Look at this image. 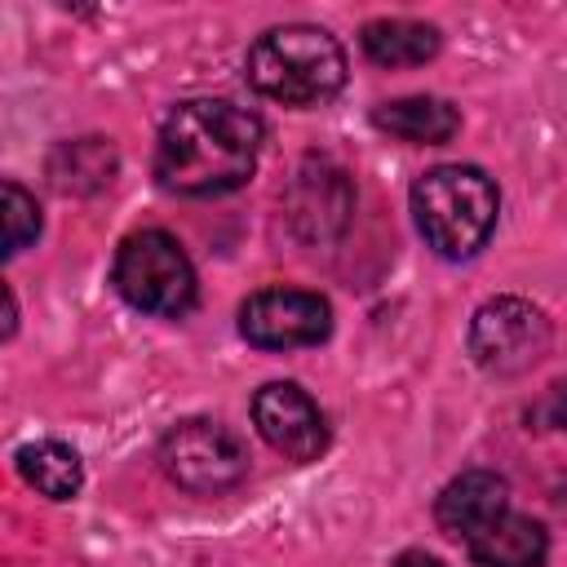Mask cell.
I'll return each instance as SVG.
<instances>
[{
    "label": "cell",
    "mask_w": 567,
    "mask_h": 567,
    "mask_svg": "<svg viewBox=\"0 0 567 567\" xmlns=\"http://www.w3.org/2000/svg\"><path fill=\"white\" fill-rule=\"evenodd\" d=\"M261 120L226 97L182 102L155 142V177L173 195H226L257 168Z\"/></svg>",
    "instance_id": "1"
},
{
    "label": "cell",
    "mask_w": 567,
    "mask_h": 567,
    "mask_svg": "<svg viewBox=\"0 0 567 567\" xmlns=\"http://www.w3.org/2000/svg\"><path fill=\"white\" fill-rule=\"evenodd\" d=\"M496 213H501V195L492 177L474 164H439L412 182L416 230L447 261L474 257L492 239Z\"/></svg>",
    "instance_id": "2"
},
{
    "label": "cell",
    "mask_w": 567,
    "mask_h": 567,
    "mask_svg": "<svg viewBox=\"0 0 567 567\" xmlns=\"http://www.w3.org/2000/svg\"><path fill=\"white\" fill-rule=\"evenodd\" d=\"M248 80L284 106H319L346 84V53L323 27H270L248 49Z\"/></svg>",
    "instance_id": "3"
},
{
    "label": "cell",
    "mask_w": 567,
    "mask_h": 567,
    "mask_svg": "<svg viewBox=\"0 0 567 567\" xmlns=\"http://www.w3.org/2000/svg\"><path fill=\"white\" fill-rule=\"evenodd\" d=\"M115 288L133 310L177 319L195 306V266L168 230H133L115 252Z\"/></svg>",
    "instance_id": "4"
},
{
    "label": "cell",
    "mask_w": 567,
    "mask_h": 567,
    "mask_svg": "<svg viewBox=\"0 0 567 567\" xmlns=\"http://www.w3.org/2000/svg\"><path fill=\"white\" fill-rule=\"evenodd\" d=\"M159 465L177 487H186L195 496H217L248 474V452L226 425H217L208 416H190L164 434Z\"/></svg>",
    "instance_id": "5"
},
{
    "label": "cell",
    "mask_w": 567,
    "mask_h": 567,
    "mask_svg": "<svg viewBox=\"0 0 567 567\" xmlns=\"http://www.w3.org/2000/svg\"><path fill=\"white\" fill-rule=\"evenodd\" d=\"M549 350V319L540 306L523 297H492L474 310L470 323V354L483 372L514 377L540 363Z\"/></svg>",
    "instance_id": "6"
},
{
    "label": "cell",
    "mask_w": 567,
    "mask_h": 567,
    "mask_svg": "<svg viewBox=\"0 0 567 567\" xmlns=\"http://www.w3.org/2000/svg\"><path fill=\"white\" fill-rule=\"evenodd\" d=\"M239 332L257 350H301L332 332V310L319 292L261 288L239 306Z\"/></svg>",
    "instance_id": "7"
},
{
    "label": "cell",
    "mask_w": 567,
    "mask_h": 567,
    "mask_svg": "<svg viewBox=\"0 0 567 567\" xmlns=\"http://www.w3.org/2000/svg\"><path fill=\"white\" fill-rule=\"evenodd\" d=\"M252 425L279 456L297 465L315 461L328 447V425L319 403L292 381H270L252 394Z\"/></svg>",
    "instance_id": "8"
},
{
    "label": "cell",
    "mask_w": 567,
    "mask_h": 567,
    "mask_svg": "<svg viewBox=\"0 0 567 567\" xmlns=\"http://www.w3.org/2000/svg\"><path fill=\"white\" fill-rule=\"evenodd\" d=\"M509 509V483L492 470H465L456 474L443 492H439V505H434V518L447 536L456 540H474L478 532H487L501 514Z\"/></svg>",
    "instance_id": "9"
},
{
    "label": "cell",
    "mask_w": 567,
    "mask_h": 567,
    "mask_svg": "<svg viewBox=\"0 0 567 567\" xmlns=\"http://www.w3.org/2000/svg\"><path fill=\"white\" fill-rule=\"evenodd\" d=\"M549 554V536L536 518L505 509L487 532L470 540V558L478 567H540Z\"/></svg>",
    "instance_id": "10"
},
{
    "label": "cell",
    "mask_w": 567,
    "mask_h": 567,
    "mask_svg": "<svg viewBox=\"0 0 567 567\" xmlns=\"http://www.w3.org/2000/svg\"><path fill=\"white\" fill-rule=\"evenodd\" d=\"M372 124L385 128V133L399 137V142H412V146H439V142H447V137L461 128V115H456L452 102L416 93V97L381 102V106L372 111Z\"/></svg>",
    "instance_id": "11"
},
{
    "label": "cell",
    "mask_w": 567,
    "mask_h": 567,
    "mask_svg": "<svg viewBox=\"0 0 567 567\" xmlns=\"http://www.w3.org/2000/svg\"><path fill=\"white\" fill-rule=\"evenodd\" d=\"M439 31L412 18H377L363 27V53L377 66H421L439 53Z\"/></svg>",
    "instance_id": "12"
},
{
    "label": "cell",
    "mask_w": 567,
    "mask_h": 567,
    "mask_svg": "<svg viewBox=\"0 0 567 567\" xmlns=\"http://www.w3.org/2000/svg\"><path fill=\"white\" fill-rule=\"evenodd\" d=\"M18 474L49 501H71L84 483V470H80V456L75 447L58 443V439H40V443H27L18 447Z\"/></svg>",
    "instance_id": "13"
},
{
    "label": "cell",
    "mask_w": 567,
    "mask_h": 567,
    "mask_svg": "<svg viewBox=\"0 0 567 567\" xmlns=\"http://www.w3.org/2000/svg\"><path fill=\"white\" fill-rule=\"evenodd\" d=\"M115 173V151L102 137H84V142H66L53 151L49 177L58 190H97L106 186Z\"/></svg>",
    "instance_id": "14"
},
{
    "label": "cell",
    "mask_w": 567,
    "mask_h": 567,
    "mask_svg": "<svg viewBox=\"0 0 567 567\" xmlns=\"http://www.w3.org/2000/svg\"><path fill=\"white\" fill-rule=\"evenodd\" d=\"M40 235V204L13 177L4 182V257H18Z\"/></svg>",
    "instance_id": "15"
},
{
    "label": "cell",
    "mask_w": 567,
    "mask_h": 567,
    "mask_svg": "<svg viewBox=\"0 0 567 567\" xmlns=\"http://www.w3.org/2000/svg\"><path fill=\"white\" fill-rule=\"evenodd\" d=\"M527 421L536 430H567V377L554 381L532 408H527Z\"/></svg>",
    "instance_id": "16"
},
{
    "label": "cell",
    "mask_w": 567,
    "mask_h": 567,
    "mask_svg": "<svg viewBox=\"0 0 567 567\" xmlns=\"http://www.w3.org/2000/svg\"><path fill=\"white\" fill-rule=\"evenodd\" d=\"M394 567H443L434 554H421V549H408V554H399L394 558Z\"/></svg>",
    "instance_id": "17"
},
{
    "label": "cell",
    "mask_w": 567,
    "mask_h": 567,
    "mask_svg": "<svg viewBox=\"0 0 567 567\" xmlns=\"http://www.w3.org/2000/svg\"><path fill=\"white\" fill-rule=\"evenodd\" d=\"M558 505H563V509H567V487H563V492H558Z\"/></svg>",
    "instance_id": "18"
}]
</instances>
